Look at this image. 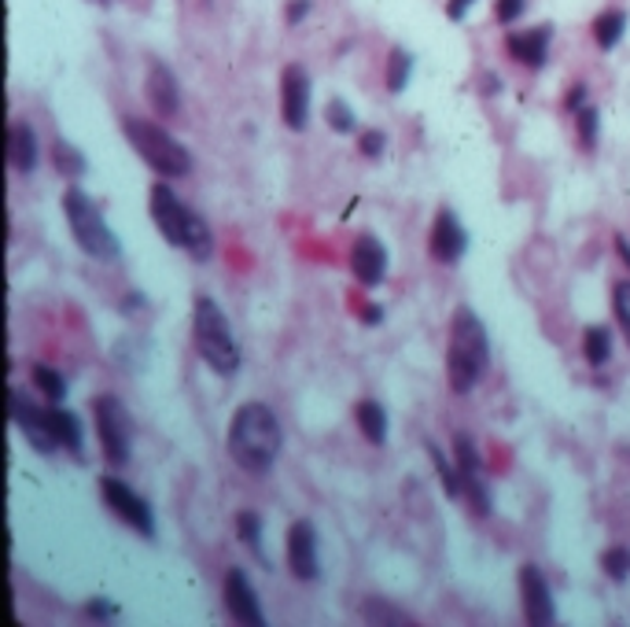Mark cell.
Returning a JSON list of instances; mask_svg holds the SVG:
<instances>
[{
  "label": "cell",
  "mask_w": 630,
  "mask_h": 627,
  "mask_svg": "<svg viewBox=\"0 0 630 627\" xmlns=\"http://www.w3.org/2000/svg\"><path fill=\"white\" fill-rule=\"evenodd\" d=\"M229 455L240 469L269 472L277 466L280 447H284V429L277 413L266 402H244L229 421Z\"/></svg>",
  "instance_id": "6da1fadb"
},
{
  "label": "cell",
  "mask_w": 630,
  "mask_h": 627,
  "mask_svg": "<svg viewBox=\"0 0 630 627\" xmlns=\"http://www.w3.org/2000/svg\"><path fill=\"white\" fill-rule=\"evenodd\" d=\"M490 365V336L487 325L480 322V314L469 303H461L453 311L450 322V343H446V381H450L453 395H469L483 381Z\"/></svg>",
  "instance_id": "7a4b0ae2"
},
{
  "label": "cell",
  "mask_w": 630,
  "mask_h": 627,
  "mask_svg": "<svg viewBox=\"0 0 630 627\" xmlns=\"http://www.w3.org/2000/svg\"><path fill=\"white\" fill-rule=\"evenodd\" d=\"M148 210H152L155 229H159L170 248L189 251V255L199 258V263H207V258L215 255L210 226L203 221L199 210H192L185 200H178V192H173L167 181H155L148 189Z\"/></svg>",
  "instance_id": "3957f363"
},
{
  "label": "cell",
  "mask_w": 630,
  "mask_h": 627,
  "mask_svg": "<svg viewBox=\"0 0 630 627\" xmlns=\"http://www.w3.org/2000/svg\"><path fill=\"white\" fill-rule=\"evenodd\" d=\"M192 340H196L199 359L221 376H232L240 370V343L229 329L226 311L210 296H196L192 303Z\"/></svg>",
  "instance_id": "277c9868"
},
{
  "label": "cell",
  "mask_w": 630,
  "mask_h": 627,
  "mask_svg": "<svg viewBox=\"0 0 630 627\" xmlns=\"http://www.w3.org/2000/svg\"><path fill=\"white\" fill-rule=\"evenodd\" d=\"M122 130H125V141L133 144V152H137L159 178H189L192 167H196L192 152L178 137H170L159 122L130 114V119L122 122Z\"/></svg>",
  "instance_id": "5b68a950"
},
{
  "label": "cell",
  "mask_w": 630,
  "mask_h": 627,
  "mask_svg": "<svg viewBox=\"0 0 630 627\" xmlns=\"http://www.w3.org/2000/svg\"><path fill=\"white\" fill-rule=\"evenodd\" d=\"M63 215H66V226H71V237L77 240V248H82L89 258H96V263H114V258L122 255L119 237L111 233L108 218H104V210L89 200V192L66 189L63 192Z\"/></svg>",
  "instance_id": "8992f818"
},
{
  "label": "cell",
  "mask_w": 630,
  "mask_h": 627,
  "mask_svg": "<svg viewBox=\"0 0 630 627\" xmlns=\"http://www.w3.org/2000/svg\"><path fill=\"white\" fill-rule=\"evenodd\" d=\"M93 424L100 450L111 466H130L133 458V418L114 395H100L93 399Z\"/></svg>",
  "instance_id": "52a82bcc"
},
{
  "label": "cell",
  "mask_w": 630,
  "mask_h": 627,
  "mask_svg": "<svg viewBox=\"0 0 630 627\" xmlns=\"http://www.w3.org/2000/svg\"><path fill=\"white\" fill-rule=\"evenodd\" d=\"M100 495L114 514H119V520H125V524L133 528V532L144 535V539H155V514H152L148 498H141L137 491L125 484V480L100 477Z\"/></svg>",
  "instance_id": "ba28073f"
},
{
  "label": "cell",
  "mask_w": 630,
  "mask_h": 627,
  "mask_svg": "<svg viewBox=\"0 0 630 627\" xmlns=\"http://www.w3.org/2000/svg\"><path fill=\"white\" fill-rule=\"evenodd\" d=\"M8 410H12L15 429L23 432V439L31 443L37 455H56L60 450V443L52 436V424H48V407H37V402H31V395L15 388Z\"/></svg>",
  "instance_id": "9c48e42d"
},
{
  "label": "cell",
  "mask_w": 630,
  "mask_h": 627,
  "mask_svg": "<svg viewBox=\"0 0 630 627\" xmlns=\"http://www.w3.org/2000/svg\"><path fill=\"white\" fill-rule=\"evenodd\" d=\"M310 93H314V85H310L306 67L288 63L280 71V119H284L288 130L303 133L310 125Z\"/></svg>",
  "instance_id": "30bf717a"
},
{
  "label": "cell",
  "mask_w": 630,
  "mask_h": 627,
  "mask_svg": "<svg viewBox=\"0 0 630 627\" xmlns=\"http://www.w3.org/2000/svg\"><path fill=\"white\" fill-rule=\"evenodd\" d=\"M428 251L439 266H458L464 258V251H469V229L461 226V218L453 215L450 207L435 210L432 233H428Z\"/></svg>",
  "instance_id": "8fae6325"
},
{
  "label": "cell",
  "mask_w": 630,
  "mask_h": 627,
  "mask_svg": "<svg viewBox=\"0 0 630 627\" xmlns=\"http://www.w3.org/2000/svg\"><path fill=\"white\" fill-rule=\"evenodd\" d=\"M520 602H523V620L535 627H549L557 620V605L549 580L542 576L538 565H520Z\"/></svg>",
  "instance_id": "7c38bea8"
},
{
  "label": "cell",
  "mask_w": 630,
  "mask_h": 627,
  "mask_svg": "<svg viewBox=\"0 0 630 627\" xmlns=\"http://www.w3.org/2000/svg\"><path fill=\"white\" fill-rule=\"evenodd\" d=\"M288 568L299 583H314L322 576V562H317V528L310 520H295L288 528Z\"/></svg>",
  "instance_id": "4fadbf2b"
},
{
  "label": "cell",
  "mask_w": 630,
  "mask_h": 627,
  "mask_svg": "<svg viewBox=\"0 0 630 627\" xmlns=\"http://www.w3.org/2000/svg\"><path fill=\"white\" fill-rule=\"evenodd\" d=\"M144 93H148V104L159 119H178L181 114V89L178 79L159 56H148V71H144Z\"/></svg>",
  "instance_id": "5bb4252c"
},
{
  "label": "cell",
  "mask_w": 630,
  "mask_h": 627,
  "mask_svg": "<svg viewBox=\"0 0 630 627\" xmlns=\"http://www.w3.org/2000/svg\"><path fill=\"white\" fill-rule=\"evenodd\" d=\"M226 610L237 624L244 627H266V613H262V602L251 587L244 568H229L226 572Z\"/></svg>",
  "instance_id": "9a60e30c"
},
{
  "label": "cell",
  "mask_w": 630,
  "mask_h": 627,
  "mask_svg": "<svg viewBox=\"0 0 630 627\" xmlns=\"http://www.w3.org/2000/svg\"><path fill=\"white\" fill-rule=\"evenodd\" d=\"M549 45H554V26L549 23L531 26V31H512L506 37L509 56L520 67H531V71H542L549 63Z\"/></svg>",
  "instance_id": "2e32d148"
},
{
  "label": "cell",
  "mask_w": 630,
  "mask_h": 627,
  "mask_svg": "<svg viewBox=\"0 0 630 627\" xmlns=\"http://www.w3.org/2000/svg\"><path fill=\"white\" fill-rule=\"evenodd\" d=\"M351 269H354L358 285L376 288L387 274V248L373 233H362L351 248Z\"/></svg>",
  "instance_id": "e0dca14e"
},
{
  "label": "cell",
  "mask_w": 630,
  "mask_h": 627,
  "mask_svg": "<svg viewBox=\"0 0 630 627\" xmlns=\"http://www.w3.org/2000/svg\"><path fill=\"white\" fill-rule=\"evenodd\" d=\"M37 159H41V148H37V133L31 122H12L8 130V162L19 173H34Z\"/></svg>",
  "instance_id": "ac0fdd59"
},
{
  "label": "cell",
  "mask_w": 630,
  "mask_h": 627,
  "mask_svg": "<svg viewBox=\"0 0 630 627\" xmlns=\"http://www.w3.org/2000/svg\"><path fill=\"white\" fill-rule=\"evenodd\" d=\"M48 424H52V436L60 443V450H71L74 458H82V443H85L82 418H77L74 410L60 407V402H52V407H48Z\"/></svg>",
  "instance_id": "d6986e66"
},
{
  "label": "cell",
  "mask_w": 630,
  "mask_h": 627,
  "mask_svg": "<svg viewBox=\"0 0 630 627\" xmlns=\"http://www.w3.org/2000/svg\"><path fill=\"white\" fill-rule=\"evenodd\" d=\"M354 421H358V429H362V436L376 443V447H384L387 443V413L384 407L376 399H362L354 407Z\"/></svg>",
  "instance_id": "ffe728a7"
},
{
  "label": "cell",
  "mask_w": 630,
  "mask_h": 627,
  "mask_svg": "<svg viewBox=\"0 0 630 627\" xmlns=\"http://www.w3.org/2000/svg\"><path fill=\"white\" fill-rule=\"evenodd\" d=\"M413 79V56L405 52L402 45H395L391 52H387V71H384V82H387V93H405V85Z\"/></svg>",
  "instance_id": "44dd1931"
},
{
  "label": "cell",
  "mask_w": 630,
  "mask_h": 627,
  "mask_svg": "<svg viewBox=\"0 0 630 627\" xmlns=\"http://www.w3.org/2000/svg\"><path fill=\"white\" fill-rule=\"evenodd\" d=\"M623 34H627V12H619V8H613V12H601L594 19V41H597L601 52H613Z\"/></svg>",
  "instance_id": "7402d4cb"
},
{
  "label": "cell",
  "mask_w": 630,
  "mask_h": 627,
  "mask_svg": "<svg viewBox=\"0 0 630 627\" xmlns=\"http://www.w3.org/2000/svg\"><path fill=\"white\" fill-rule=\"evenodd\" d=\"M52 162H56V170H60L63 178H82V173L89 170V159H85V152L74 148V144L66 141V137L52 141Z\"/></svg>",
  "instance_id": "603a6c76"
},
{
  "label": "cell",
  "mask_w": 630,
  "mask_h": 627,
  "mask_svg": "<svg viewBox=\"0 0 630 627\" xmlns=\"http://www.w3.org/2000/svg\"><path fill=\"white\" fill-rule=\"evenodd\" d=\"M583 354L594 370H601V365L613 359V329H608V325H590L583 333Z\"/></svg>",
  "instance_id": "cb8c5ba5"
},
{
  "label": "cell",
  "mask_w": 630,
  "mask_h": 627,
  "mask_svg": "<svg viewBox=\"0 0 630 627\" xmlns=\"http://www.w3.org/2000/svg\"><path fill=\"white\" fill-rule=\"evenodd\" d=\"M453 466H458L461 480L464 477H480V472H483L480 450H476V443H472L469 432H458V436H453Z\"/></svg>",
  "instance_id": "d4e9b609"
},
{
  "label": "cell",
  "mask_w": 630,
  "mask_h": 627,
  "mask_svg": "<svg viewBox=\"0 0 630 627\" xmlns=\"http://www.w3.org/2000/svg\"><path fill=\"white\" fill-rule=\"evenodd\" d=\"M31 376H34L37 391H41L48 402H63L66 399V376L60 370H52V365H34Z\"/></svg>",
  "instance_id": "484cf974"
},
{
  "label": "cell",
  "mask_w": 630,
  "mask_h": 627,
  "mask_svg": "<svg viewBox=\"0 0 630 627\" xmlns=\"http://www.w3.org/2000/svg\"><path fill=\"white\" fill-rule=\"evenodd\" d=\"M576 125H579V148H583V152H597V144H601V111L594 108V104L579 108Z\"/></svg>",
  "instance_id": "4316f807"
},
{
  "label": "cell",
  "mask_w": 630,
  "mask_h": 627,
  "mask_svg": "<svg viewBox=\"0 0 630 627\" xmlns=\"http://www.w3.org/2000/svg\"><path fill=\"white\" fill-rule=\"evenodd\" d=\"M461 491L469 495V506H472V514H476V517L494 514V498H490V487H487V480H483V472H480V477H464Z\"/></svg>",
  "instance_id": "83f0119b"
},
{
  "label": "cell",
  "mask_w": 630,
  "mask_h": 627,
  "mask_svg": "<svg viewBox=\"0 0 630 627\" xmlns=\"http://www.w3.org/2000/svg\"><path fill=\"white\" fill-rule=\"evenodd\" d=\"M237 535L244 539L251 554H255L258 562L269 568V562H266V550H262V517H258V514H237Z\"/></svg>",
  "instance_id": "f1b7e54d"
},
{
  "label": "cell",
  "mask_w": 630,
  "mask_h": 627,
  "mask_svg": "<svg viewBox=\"0 0 630 627\" xmlns=\"http://www.w3.org/2000/svg\"><path fill=\"white\" fill-rule=\"evenodd\" d=\"M428 455L435 461V472H439V480H443L446 498H458L461 495V472H458V466H450V458H443V450L435 447V443H428Z\"/></svg>",
  "instance_id": "f546056e"
},
{
  "label": "cell",
  "mask_w": 630,
  "mask_h": 627,
  "mask_svg": "<svg viewBox=\"0 0 630 627\" xmlns=\"http://www.w3.org/2000/svg\"><path fill=\"white\" fill-rule=\"evenodd\" d=\"M601 572H605L608 580H627V576H630V550L627 546H608L605 554H601Z\"/></svg>",
  "instance_id": "4dcf8cb0"
},
{
  "label": "cell",
  "mask_w": 630,
  "mask_h": 627,
  "mask_svg": "<svg viewBox=\"0 0 630 627\" xmlns=\"http://www.w3.org/2000/svg\"><path fill=\"white\" fill-rule=\"evenodd\" d=\"M613 314L619 322V333L630 343V281H616L613 285Z\"/></svg>",
  "instance_id": "1f68e13d"
},
{
  "label": "cell",
  "mask_w": 630,
  "mask_h": 627,
  "mask_svg": "<svg viewBox=\"0 0 630 627\" xmlns=\"http://www.w3.org/2000/svg\"><path fill=\"white\" fill-rule=\"evenodd\" d=\"M325 122H328V130H336V133H354V130H358L354 108H347L343 100H328V108H325Z\"/></svg>",
  "instance_id": "d6a6232c"
},
{
  "label": "cell",
  "mask_w": 630,
  "mask_h": 627,
  "mask_svg": "<svg viewBox=\"0 0 630 627\" xmlns=\"http://www.w3.org/2000/svg\"><path fill=\"white\" fill-rule=\"evenodd\" d=\"M391 610H395V605L380 602V598H365V620H373V624H410V616L391 613Z\"/></svg>",
  "instance_id": "836d02e7"
},
{
  "label": "cell",
  "mask_w": 630,
  "mask_h": 627,
  "mask_svg": "<svg viewBox=\"0 0 630 627\" xmlns=\"http://www.w3.org/2000/svg\"><path fill=\"white\" fill-rule=\"evenodd\" d=\"M387 148V137L380 130H365L362 137H358V152H362L365 159H380Z\"/></svg>",
  "instance_id": "e575fe53"
},
{
  "label": "cell",
  "mask_w": 630,
  "mask_h": 627,
  "mask_svg": "<svg viewBox=\"0 0 630 627\" xmlns=\"http://www.w3.org/2000/svg\"><path fill=\"white\" fill-rule=\"evenodd\" d=\"M523 8H528V0H494V19L501 26H512L523 15Z\"/></svg>",
  "instance_id": "d590c367"
},
{
  "label": "cell",
  "mask_w": 630,
  "mask_h": 627,
  "mask_svg": "<svg viewBox=\"0 0 630 627\" xmlns=\"http://www.w3.org/2000/svg\"><path fill=\"white\" fill-rule=\"evenodd\" d=\"M85 616H89V620H114V616H119V605L108 602V598H93V602L85 605Z\"/></svg>",
  "instance_id": "8d00e7d4"
},
{
  "label": "cell",
  "mask_w": 630,
  "mask_h": 627,
  "mask_svg": "<svg viewBox=\"0 0 630 627\" xmlns=\"http://www.w3.org/2000/svg\"><path fill=\"white\" fill-rule=\"evenodd\" d=\"M586 104H590L586 85H583V82H576V85H571V89H568V96H565V111H568V114H579V108H586Z\"/></svg>",
  "instance_id": "74e56055"
},
{
  "label": "cell",
  "mask_w": 630,
  "mask_h": 627,
  "mask_svg": "<svg viewBox=\"0 0 630 627\" xmlns=\"http://www.w3.org/2000/svg\"><path fill=\"white\" fill-rule=\"evenodd\" d=\"M310 0H288V8H284V19H288V26H299L303 19L310 15Z\"/></svg>",
  "instance_id": "f35d334b"
},
{
  "label": "cell",
  "mask_w": 630,
  "mask_h": 627,
  "mask_svg": "<svg viewBox=\"0 0 630 627\" xmlns=\"http://www.w3.org/2000/svg\"><path fill=\"white\" fill-rule=\"evenodd\" d=\"M472 4H476V0H446V19H450V23H461Z\"/></svg>",
  "instance_id": "ab89813d"
},
{
  "label": "cell",
  "mask_w": 630,
  "mask_h": 627,
  "mask_svg": "<svg viewBox=\"0 0 630 627\" xmlns=\"http://www.w3.org/2000/svg\"><path fill=\"white\" fill-rule=\"evenodd\" d=\"M362 322H365V325H380V322H384V306H365Z\"/></svg>",
  "instance_id": "60d3db41"
},
{
  "label": "cell",
  "mask_w": 630,
  "mask_h": 627,
  "mask_svg": "<svg viewBox=\"0 0 630 627\" xmlns=\"http://www.w3.org/2000/svg\"><path fill=\"white\" fill-rule=\"evenodd\" d=\"M616 251H619V258H623V266L630 269V240L623 233L616 237Z\"/></svg>",
  "instance_id": "b9f144b4"
},
{
  "label": "cell",
  "mask_w": 630,
  "mask_h": 627,
  "mask_svg": "<svg viewBox=\"0 0 630 627\" xmlns=\"http://www.w3.org/2000/svg\"><path fill=\"white\" fill-rule=\"evenodd\" d=\"M498 89H501L498 74H483V93H487V96H494V93H498Z\"/></svg>",
  "instance_id": "7bdbcfd3"
},
{
  "label": "cell",
  "mask_w": 630,
  "mask_h": 627,
  "mask_svg": "<svg viewBox=\"0 0 630 627\" xmlns=\"http://www.w3.org/2000/svg\"><path fill=\"white\" fill-rule=\"evenodd\" d=\"M96 4H111V0H96Z\"/></svg>",
  "instance_id": "ee69618b"
}]
</instances>
